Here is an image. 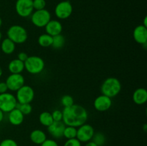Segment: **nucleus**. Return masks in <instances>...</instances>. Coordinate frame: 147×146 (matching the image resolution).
I'll list each match as a JSON object with an SVG mask.
<instances>
[{
  "mask_svg": "<svg viewBox=\"0 0 147 146\" xmlns=\"http://www.w3.org/2000/svg\"><path fill=\"white\" fill-rule=\"evenodd\" d=\"M15 97L19 104L31 103L34 98V91L32 87L24 84L16 91Z\"/></svg>",
  "mask_w": 147,
  "mask_h": 146,
  "instance_id": "7",
  "label": "nucleus"
},
{
  "mask_svg": "<svg viewBox=\"0 0 147 146\" xmlns=\"http://www.w3.org/2000/svg\"><path fill=\"white\" fill-rule=\"evenodd\" d=\"M17 108H18L24 115H28L32 111V107L30 103H24V104L17 103Z\"/></svg>",
  "mask_w": 147,
  "mask_h": 146,
  "instance_id": "26",
  "label": "nucleus"
},
{
  "mask_svg": "<svg viewBox=\"0 0 147 146\" xmlns=\"http://www.w3.org/2000/svg\"><path fill=\"white\" fill-rule=\"evenodd\" d=\"M85 146H98V145L94 143V142L92 141V140H90V141L86 143V144L85 145Z\"/></svg>",
  "mask_w": 147,
  "mask_h": 146,
  "instance_id": "35",
  "label": "nucleus"
},
{
  "mask_svg": "<svg viewBox=\"0 0 147 146\" xmlns=\"http://www.w3.org/2000/svg\"><path fill=\"white\" fill-rule=\"evenodd\" d=\"M24 115L18 108H14L9 113L8 119L9 123L12 125L18 126L20 125L24 121Z\"/></svg>",
  "mask_w": 147,
  "mask_h": 146,
  "instance_id": "16",
  "label": "nucleus"
},
{
  "mask_svg": "<svg viewBox=\"0 0 147 146\" xmlns=\"http://www.w3.org/2000/svg\"><path fill=\"white\" fill-rule=\"evenodd\" d=\"M8 70L11 74H21L24 70V63L18 59H14L9 63Z\"/></svg>",
  "mask_w": 147,
  "mask_h": 146,
  "instance_id": "19",
  "label": "nucleus"
},
{
  "mask_svg": "<svg viewBox=\"0 0 147 146\" xmlns=\"http://www.w3.org/2000/svg\"><path fill=\"white\" fill-rule=\"evenodd\" d=\"M39 121H40V124L42 125L45 127H47L54 122V120L52 117L51 113L45 111L40 113V115H39Z\"/></svg>",
  "mask_w": 147,
  "mask_h": 146,
  "instance_id": "21",
  "label": "nucleus"
},
{
  "mask_svg": "<svg viewBox=\"0 0 147 146\" xmlns=\"http://www.w3.org/2000/svg\"><path fill=\"white\" fill-rule=\"evenodd\" d=\"M0 143H1V140H0Z\"/></svg>",
  "mask_w": 147,
  "mask_h": 146,
  "instance_id": "42",
  "label": "nucleus"
},
{
  "mask_svg": "<svg viewBox=\"0 0 147 146\" xmlns=\"http://www.w3.org/2000/svg\"><path fill=\"white\" fill-rule=\"evenodd\" d=\"M146 125L145 124L144 125V131H146Z\"/></svg>",
  "mask_w": 147,
  "mask_h": 146,
  "instance_id": "41",
  "label": "nucleus"
},
{
  "mask_svg": "<svg viewBox=\"0 0 147 146\" xmlns=\"http://www.w3.org/2000/svg\"><path fill=\"white\" fill-rule=\"evenodd\" d=\"M51 20V14L48 10L41 9L36 10L34 12H32L31 14L32 23L35 27L42 28L45 27L46 24Z\"/></svg>",
  "mask_w": 147,
  "mask_h": 146,
  "instance_id": "5",
  "label": "nucleus"
},
{
  "mask_svg": "<svg viewBox=\"0 0 147 146\" xmlns=\"http://www.w3.org/2000/svg\"><path fill=\"white\" fill-rule=\"evenodd\" d=\"M51 114L53 120H54L55 122L63 121V113H62L61 110H54Z\"/></svg>",
  "mask_w": 147,
  "mask_h": 146,
  "instance_id": "29",
  "label": "nucleus"
},
{
  "mask_svg": "<svg viewBox=\"0 0 147 146\" xmlns=\"http://www.w3.org/2000/svg\"><path fill=\"white\" fill-rule=\"evenodd\" d=\"M134 40L138 44L146 45L147 43V27L143 24L137 26L133 31Z\"/></svg>",
  "mask_w": 147,
  "mask_h": 146,
  "instance_id": "14",
  "label": "nucleus"
},
{
  "mask_svg": "<svg viewBox=\"0 0 147 146\" xmlns=\"http://www.w3.org/2000/svg\"><path fill=\"white\" fill-rule=\"evenodd\" d=\"M76 136H77V127L66 125L63 132V137L69 140V139L76 138Z\"/></svg>",
  "mask_w": 147,
  "mask_h": 146,
  "instance_id": "24",
  "label": "nucleus"
},
{
  "mask_svg": "<svg viewBox=\"0 0 147 146\" xmlns=\"http://www.w3.org/2000/svg\"><path fill=\"white\" fill-rule=\"evenodd\" d=\"M28 57L29 56L27 53L24 52H21L19 53L18 55H17V59H18V60H20V61L24 62L27 60V59L28 58Z\"/></svg>",
  "mask_w": 147,
  "mask_h": 146,
  "instance_id": "33",
  "label": "nucleus"
},
{
  "mask_svg": "<svg viewBox=\"0 0 147 146\" xmlns=\"http://www.w3.org/2000/svg\"><path fill=\"white\" fill-rule=\"evenodd\" d=\"M63 146H82L81 143L77 138L69 139L65 143Z\"/></svg>",
  "mask_w": 147,
  "mask_h": 146,
  "instance_id": "31",
  "label": "nucleus"
},
{
  "mask_svg": "<svg viewBox=\"0 0 147 146\" xmlns=\"http://www.w3.org/2000/svg\"><path fill=\"white\" fill-rule=\"evenodd\" d=\"M93 106L97 111H107L112 106L111 98L103 94H100L95 99L93 102Z\"/></svg>",
  "mask_w": 147,
  "mask_h": 146,
  "instance_id": "12",
  "label": "nucleus"
},
{
  "mask_svg": "<svg viewBox=\"0 0 147 146\" xmlns=\"http://www.w3.org/2000/svg\"><path fill=\"white\" fill-rule=\"evenodd\" d=\"M0 146H18V144L13 139L7 138L3 140L2 141H1Z\"/></svg>",
  "mask_w": 147,
  "mask_h": 146,
  "instance_id": "30",
  "label": "nucleus"
},
{
  "mask_svg": "<svg viewBox=\"0 0 147 146\" xmlns=\"http://www.w3.org/2000/svg\"><path fill=\"white\" fill-rule=\"evenodd\" d=\"M15 10L20 17H28L31 16L34 10L32 0H17Z\"/></svg>",
  "mask_w": 147,
  "mask_h": 146,
  "instance_id": "8",
  "label": "nucleus"
},
{
  "mask_svg": "<svg viewBox=\"0 0 147 146\" xmlns=\"http://www.w3.org/2000/svg\"><path fill=\"white\" fill-rule=\"evenodd\" d=\"M1 25H2V19H1V17H0V27H1Z\"/></svg>",
  "mask_w": 147,
  "mask_h": 146,
  "instance_id": "39",
  "label": "nucleus"
},
{
  "mask_svg": "<svg viewBox=\"0 0 147 146\" xmlns=\"http://www.w3.org/2000/svg\"><path fill=\"white\" fill-rule=\"evenodd\" d=\"M30 140L35 145H41L47 140V135L42 130L36 129L32 130L30 135Z\"/></svg>",
  "mask_w": 147,
  "mask_h": 146,
  "instance_id": "18",
  "label": "nucleus"
},
{
  "mask_svg": "<svg viewBox=\"0 0 147 146\" xmlns=\"http://www.w3.org/2000/svg\"><path fill=\"white\" fill-rule=\"evenodd\" d=\"M3 119H4V113L0 110V123L2 122Z\"/></svg>",
  "mask_w": 147,
  "mask_h": 146,
  "instance_id": "36",
  "label": "nucleus"
},
{
  "mask_svg": "<svg viewBox=\"0 0 147 146\" xmlns=\"http://www.w3.org/2000/svg\"><path fill=\"white\" fill-rule=\"evenodd\" d=\"M40 146H59L57 142L53 139H47L44 143H42Z\"/></svg>",
  "mask_w": 147,
  "mask_h": 146,
  "instance_id": "32",
  "label": "nucleus"
},
{
  "mask_svg": "<svg viewBox=\"0 0 147 146\" xmlns=\"http://www.w3.org/2000/svg\"><path fill=\"white\" fill-rule=\"evenodd\" d=\"M33 8L35 10L44 9L46 6L45 0H32Z\"/></svg>",
  "mask_w": 147,
  "mask_h": 146,
  "instance_id": "28",
  "label": "nucleus"
},
{
  "mask_svg": "<svg viewBox=\"0 0 147 146\" xmlns=\"http://www.w3.org/2000/svg\"><path fill=\"white\" fill-rule=\"evenodd\" d=\"M7 90H8V87L5 82H0V94L7 92Z\"/></svg>",
  "mask_w": 147,
  "mask_h": 146,
  "instance_id": "34",
  "label": "nucleus"
},
{
  "mask_svg": "<svg viewBox=\"0 0 147 146\" xmlns=\"http://www.w3.org/2000/svg\"><path fill=\"white\" fill-rule=\"evenodd\" d=\"M38 44L42 47H51L53 44V37L47 34H42L38 37Z\"/></svg>",
  "mask_w": 147,
  "mask_h": 146,
  "instance_id": "22",
  "label": "nucleus"
},
{
  "mask_svg": "<svg viewBox=\"0 0 147 146\" xmlns=\"http://www.w3.org/2000/svg\"><path fill=\"white\" fill-rule=\"evenodd\" d=\"M146 21H147V17H144V24H143V25L144 26V27H147Z\"/></svg>",
  "mask_w": 147,
  "mask_h": 146,
  "instance_id": "37",
  "label": "nucleus"
},
{
  "mask_svg": "<svg viewBox=\"0 0 147 146\" xmlns=\"http://www.w3.org/2000/svg\"><path fill=\"white\" fill-rule=\"evenodd\" d=\"M65 126L63 121H54L49 127H47V131L53 138L60 139L63 137V132Z\"/></svg>",
  "mask_w": 147,
  "mask_h": 146,
  "instance_id": "13",
  "label": "nucleus"
},
{
  "mask_svg": "<svg viewBox=\"0 0 147 146\" xmlns=\"http://www.w3.org/2000/svg\"><path fill=\"white\" fill-rule=\"evenodd\" d=\"M91 140L94 142L98 146H103L106 143V137L102 133H95Z\"/></svg>",
  "mask_w": 147,
  "mask_h": 146,
  "instance_id": "25",
  "label": "nucleus"
},
{
  "mask_svg": "<svg viewBox=\"0 0 147 146\" xmlns=\"http://www.w3.org/2000/svg\"><path fill=\"white\" fill-rule=\"evenodd\" d=\"M1 38H2V34H1V31H0V41L1 40Z\"/></svg>",
  "mask_w": 147,
  "mask_h": 146,
  "instance_id": "40",
  "label": "nucleus"
},
{
  "mask_svg": "<svg viewBox=\"0 0 147 146\" xmlns=\"http://www.w3.org/2000/svg\"><path fill=\"white\" fill-rule=\"evenodd\" d=\"M65 44V38L61 34L53 37V44L51 47L55 50H59L64 47Z\"/></svg>",
  "mask_w": 147,
  "mask_h": 146,
  "instance_id": "23",
  "label": "nucleus"
},
{
  "mask_svg": "<svg viewBox=\"0 0 147 146\" xmlns=\"http://www.w3.org/2000/svg\"><path fill=\"white\" fill-rule=\"evenodd\" d=\"M17 101L16 97L9 92L0 94V110L4 113H9L17 107Z\"/></svg>",
  "mask_w": 147,
  "mask_h": 146,
  "instance_id": "6",
  "label": "nucleus"
},
{
  "mask_svg": "<svg viewBox=\"0 0 147 146\" xmlns=\"http://www.w3.org/2000/svg\"><path fill=\"white\" fill-rule=\"evenodd\" d=\"M24 69L31 74H38L45 69V62L39 56H29L24 62Z\"/></svg>",
  "mask_w": 147,
  "mask_h": 146,
  "instance_id": "4",
  "label": "nucleus"
},
{
  "mask_svg": "<svg viewBox=\"0 0 147 146\" xmlns=\"http://www.w3.org/2000/svg\"><path fill=\"white\" fill-rule=\"evenodd\" d=\"M3 74V70H2V68H1V67H0V77H1V75H2Z\"/></svg>",
  "mask_w": 147,
  "mask_h": 146,
  "instance_id": "38",
  "label": "nucleus"
},
{
  "mask_svg": "<svg viewBox=\"0 0 147 146\" xmlns=\"http://www.w3.org/2000/svg\"><path fill=\"white\" fill-rule=\"evenodd\" d=\"M60 102H61L62 105L64 107H70V106L73 105L74 104V100H73V97L69 95V94H65V95H63L61 97Z\"/></svg>",
  "mask_w": 147,
  "mask_h": 146,
  "instance_id": "27",
  "label": "nucleus"
},
{
  "mask_svg": "<svg viewBox=\"0 0 147 146\" xmlns=\"http://www.w3.org/2000/svg\"><path fill=\"white\" fill-rule=\"evenodd\" d=\"M95 133V130L93 126L89 124L82 125L77 128V136L76 138L80 143H87L93 138Z\"/></svg>",
  "mask_w": 147,
  "mask_h": 146,
  "instance_id": "10",
  "label": "nucleus"
},
{
  "mask_svg": "<svg viewBox=\"0 0 147 146\" xmlns=\"http://www.w3.org/2000/svg\"><path fill=\"white\" fill-rule=\"evenodd\" d=\"M73 13V6L69 1H63L56 5L55 14L58 19H66L71 16Z\"/></svg>",
  "mask_w": 147,
  "mask_h": 146,
  "instance_id": "9",
  "label": "nucleus"
},
{
  "mask_svg": "<svg viewBox=\"0 0 147 146\" xmlns=\"http://www.w3.org/2000/svg\"><path fill=\"white\" fill-rule=\"evenodd\" d=\"M63 113V122L67 126L78 127L86 123L88 114L83 106L73 104L67 107H64Z\"/></svg>",
  "mask_w": 147,
  "mask_h": 146,
  "instance_id": "1",
  "label": "nucleus"
},
{
  "mask_svg": "<svg viewBox=\"0 0 147 146\" xmlns=\"http://www.w3.org/2000/svg\"><path fill=\"white\" fill-rule=\"evenodd\" d=\"M121 90V84L119 79L116 77H109L106 79L100 86L102 94L110 98L116 97Z\"/></svg>",
  "mask_w": 147,
  "mask_h": 146,
  "instance_id": "2",
  "label": "nucleus"
},
{
  "mask_svg": "<svg viewBox=\"0 0 147 146\" xmlns=\"http://www.w3.org/2000/svg\"><path fill=\"white\" fill-rule=\"evenodd\" d=\"M7 38L11 40L15 44H23L25 42L28 37V34L24 27L15 24L8 29L7 31Z\"/></svg>",
  "mask_w": 147,
  "mask_h": 146,
  "instance_id": "3",
  "label": "nucleus"
},
{
  "mask_svg": "<svg viewBox=\"0 0 147 146\" xmlns=\"http://www.w3.org/2000/svg\"><path fill=\"white\" fill-rule=\"evenodd\" d=\"M132 99L135 104L142 105L145 104L147 101V91L145 88L140 87L134 92Z\"/></svg>",
  "mask_w": 147,
  "mask_h": 146,
  "instance_id": "17",
  "label": "nucleus"
},
{
  "mask_svg": "<svg viewBox=\"0 0 147 146\" xmlns=\"http://www.w3.org/2000/svg\"><path fill=\"white\" fill-rule=\"evenodd\" d=\"M16 44L9 38H5L1 43V50L6 54H11L14 52Z\"/></svg>",
  "mask_w": 147,
  "mask_h": 146,
  "instance_id": "20",
  "label": "nucleus"
},
{
  "mask_svg": "<svg viewBox=\"0 0 147 146\" xmlns=\"http://www.w3.org/2000/svg\"><path fill=\"white\" fill-rule=\"evenodd\" d=\"M45 28L46 34H49L52 37L60 34L63 31V25H62L61 22L57 20H50L46 24Z\"/></svg>",
  "mask_w": 147,
  "mask_h": 146,
  "instance_id": "15",
  "label": "nucleus"
},
{
  "mask_svg": "<svg viewBox=\"0 0 147 146\" xmlns=\"http://www.w3.org/2000/svg\"><path fill=\"white\" fill-rule=\"evenodd\" d=\"M8 90L16 92L24 84V77L21 74H11L7 77L5 81Z\"/></svg>",
  "mask_w": 147,
  "mask_h": 146,
  "instance_id": "11",
  "label": "nucleus"
}]
</instances>
